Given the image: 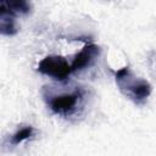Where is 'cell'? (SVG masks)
I'll return each mask as SVG.
<instances>
[{
	"instance_id": "6da1fadb",
	"label": "cell",
	"mask_w": 156,
	"mask_h": 156,
	"mask_svg": "<svg viewBox=\"0 0 156 156\" xmlns=\"http://www.w3.org/2000/svg\"><path fill=\"white\" fill-rule=\"evenodd\" d=\"M85 93L83 87H71L68 90H63L62 88L48 89V87L43 89V96L48 107L62 117H69L77 112L84 101Z\"/></svg>"
},
{
	"instance_id": "52a82bcc",
	"label": "cell",
	"mask_w": 156,
	"mask_h": 156,
	"mask_svg": "<svg viewBox=\"0 0 156 156\" xmlns=\"http://www.w3.org/2000/svg\"><path fill=\"white\" fill-rule=\"evenodd\" d=\"M34 132H35V130H34L33 127H30V126H26V127L18 129L15 134H12V135L10 136V139H9V143H10L12 146L18 145V144H21L22 141H24V140L32 138L33 134H34Z\"/></svg>"
},
{
	"instance_id": "5b68a950",
	"label": "cell",
	"mask_w": 156,
	"mask_h": 156,
	"mask_svg": "<svg viewBox=\"0 0 156 156\" xmlns=\"http://www.w3.org/2000/svg\"><path fill=\"white\" fill-rule=\"evenodd\" d=\"M32 5L27 1L18 0V1H1L0 4V10L12 15V16H18V15H27L30 11Z\"/></svg>"
},
{
	"instance_id": "277c9868",
	"label": "cell",
	"mask_w": 156,
	"mask_h": 156,
	"mask_svg": "<svg viewBox=\"0 0 156 156\" xmlns=\"http://www.w3.org/2000/svg\"><path fill=\"white\" fill-rule=\"evenodd\" d=\"M100 54V48L96 44H85L82 50L79 52H77L74 55V57L72 58L71 62V68H72V73L73 72H79L87 67H89L94 60L99 56Z\"/></svg>"
},
{
	"instance_id": "3957f363",
	"label": "cell",
	"mask_w": 156,
	"mask_h": 156,
	"mask_svg": "<svg viewBox=\"0 0 156 156\" xmlns=\"http://www.w3.org/2000/svg\"><path fill=\"white\" fill-rule=\"evenodd\" d=\"M38 72L48 77H51L58 82H65L72 73V68L71 63H68V61L65 57L50 55L44 57L39 62Z\"/></svg>"
},
{
	"instance_id": "7a4b0ae2",
	"label": "cell",
	"mask_w": 156,
	"mask_h": 156,
	"mask_svg": "<svg viewBox=\"0 0 156 156\" xmlns=\"http://www.w3.org/2000/svg\"><path fill=\"white\" fill-rule=\"evenodd\" d=\"M113 73L116 84L123 95L136 105H141L147 100L152 91V88L147 80L135 77L129 67H123Z\"/></svg>"
},
{
	"instance_id": "8992f818",
	"label": "cell",
	"mask_w": 156,
	"mask_h": 156,
	"mask_svg": "<svg viewBox=\"0 0 156 156\" xmlns=\"http://www.w3.org/2000/svg\"><path fill=\"white\" fill-rule=\"evenodd\" d=\"M0 33L4 35H13L17 33L15 16L0 10Z\"/></svg>"
}]
</instances>
